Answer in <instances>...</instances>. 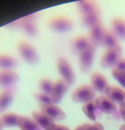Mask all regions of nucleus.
<instances>
[{"mask_svg": "<svg viewBox=\"0 0 125 130\" xmlns=\"http://www.w3.org/2000/svg\"><path fill=\"white\" fill-rule=\"evenodd\" d=\"M7 26L23 31L25 35L29 37H33L38 33V27L35 21V14H32L8 24Z\"/></svg>", "mask_w": 125, "mask_h": 130, "instance_id": "obj_1", "label": "nucleus"}, {"mask_svg": "<svg viewBox=\"0 0 125 130\" xmlns=\"http://www.w3.org/2000/svg\"><path fill=\"white\" fill-rule=\"evenodd\" d=\"M17 50L21 59L30 65L36 64L39 60V56L34 47L29 42L21 40L17 44Z\"/></svg>", "mask_w": 125, "mask_h": 130, "instance_id": "obj_2", "label": "nucleus"}, {"mask_svg": "<svg viewBox=\"0 0 125 130\" xmlns=\"http://www.w3.org/2000/svg\"><path fill=\"white\" fill-rule=\"evenodd\" d=\"M49 28L57 32H65L70 30L73 26L72 20L68 17L57 15L50 17L47 22Z\"/></svg>", "mask_w": 125, "mask_h": 130, "instance_id": "obj_3", "label": "nucleus"}, {"mask_svg": "<svg viewBox=\"0 0 125 130\" xmlns=\"http://www.w3.org/2000/svg\"><path fill=\"white\" fill-rule=\"evenodd\" d=\"M96 91L89 84H82L75 88L71 92V98L76 103H86L93 101Z\"/></svg>", "mask_w": 125, "mask_h": 130, "instance_id": "obj_4", "label": "nucleus"}, {"mask_svg": "<svg viewBox=\"0 0 125 130\" xmlns=\"http://www.w3.org/2000/svg\"><path fill=\"white\" fill-rule=\"evenodd\" d=\"M122 48L121 45L112 48L106 49L101 56L100 65L103 69L113 68L117 62L121 58Z\"/></svg>", "mask_w": 125, "mask_h": 130, "instance_id": "obj_5", "label": "nucleus"}, {"mask_svg": "<svg viewBox=\"0 0 125 130\" xmlns=\"http://www.w3.org/2000/svg\"><path fill=\"white\" fill-rule=\"evenodd\" d=\"M56 67L61 78L68 84H72L75 80L73 70L68 60L63 56H59L56 60Z\"/></svg>", "mask_w": 125, "mask_h": 130, "instance_id": "obj_6", "label": "nucleus"}, {"mask_svg": "<svg viewBox=\"0 0 125 130\" xmlns=\"http://www.w3.org/2000/svg\"><path fill=\"white\" fill-rule=\"evenodd\" d=\"M95 51V47L91 45L78 55V66L82 73H87L90 70L94 58Z\"/></svg>", "mask_w": 125, "mask_h": 130, "instance_id": "obj_7", "label": "nucleus"}, {"mask_svg": "<svg viewBox=\"0 0 125 130\" xmlns=\"http://www.w3.org/2000/svg\"><path fill=\"white\" fill-rule=\"evenodd\" d=\"M69 85L61 78H59L54 82L52 90L50 94L53 104H58L62 100L68 89Z\"/></svg>", "mask_w": 125, "mask_h": 130, "instance_id": "obj_8", "label": "nucleus"}, {"mask_svg": "<svg viewBox=\"0 0 125 130\" xmlns=\"http://www.w3.org/2000/svg\"><path fill=\"white\" fill-rule=\"evenodd\" d=\"M39 107L40 112L53 120L60 121L66 118L64 111L54 104H39Z\"/></svg>", "mask_w": 125, "mask_h": 130, "instance_id": "obj_9", "label": "nucleus"}, {"mask_svg": "<svg viewBox=\"0 0 125 130\" xmlns=\"http://www.w3.org/2000/svg\"><path fill=\"white\" fill-rule=\"evenodd\" d=\"M19 79V74L13 69H0V87L14 86Z\"/></svg>", "mask_w": 125, "mask_h": 130, "instance_id": "obj_10", "label": "nucleus"}, {"mask_svg": "<svg viewBox=\"0 0 125 130\" xmlns=\"http://www.w3.org/2000/svg\"><path fill=\"white\" fill-rule=\"evenodd\" d=\"M105 29L106 28L101 21L89 28L88 37L91 44L95 47L101 46L102 39Z\"/></svg>", "mask_w": 125, "mask_h": 130, "instance_id": "obj_11", "label": "nucleus"}, {"mask_svg": "<svg viewBox=\"0 0 125 130\" xmlns=\"http://www.w3.org/2000/svg\"><path fill=\"white\" fill-rule=\"evenodd\" d=\"M91 86L95 90L101 93H104L109 86L106 78L98 72H93L90 76Z\"/></svg>", "mask_w": 125, "mask_h": 130, "instance_id": "obj_12", "label": "nucleus"}, {"mask_svg": "<svg viewBox=\"0 0 125 130\" xmlns=\"http://www.w3.org/2000/svg\"><path fill=\"white\" fill-rule=\"evenodd\" d=\"M31 116L34 122L44 130H53L56 126L54 120L40 111H33Z\"/></svg>", "mask_w": 125, "mask_h": 130, "instance_id": "obj_13", "label": "nucleus"}, {"mask_svg": "<svg viewBox=\"0 0 125 130\" xmlns=\"http://www.w3.org/2000/svg\"><path fill=\"white\" fill-rule=\"evenodd\" d=\"M92 45L88 36L79 35L72 39L70 44V48L72 52L78 55L81 52Z\"/></svg>", "mask_w": 125, "mask_h": 130, "instance_id": "obj_14", "label": "nucleus"}, {"mask_svg": "<svg viewBox=\"0 0 125 130\" xmlns=\"http://www.w3.org/2000/svg\"><path fill=\"white\" fill-rule=\"evenodd\" d=\"M15 86L3 88L0 91V113L4 111L12 102L16 93Z\"/></svg>", "mask_w": 125, "mask_h": 130, "instance_id": "obj_15", "label": "nucleus"}, {"mask_svg": "<svg viewBox=\"0 0 125 130\" xmlns=\"http://www.w3.org/2000/svg\"><path fill=\"white\" fill-rule=\"evenodd\" d=\"M105 94L106 97L115 104L120 105L125 103V91L119 87L109 85Z\"/></svg>", "mask_w": 125, "mask_h": 130, "instance_id": "obj_16", "label": "nucleus"}, {"mask_svg": "<svg viewBox=\"0 0 125 130\" xmlns=\"http://www.w3.org/2000/svg\"><path fill=\"white\" fill-rule=\"evenodd\" d=\"M99 109L106 114H112L117 109L115 103L109 100L105 95H99L94 100Z\"/></svg>", "mask_w": 125, "mask_h": 130, "instance_id": "obj_17", "label": "nucleus"}, {"mask_svg": "<svg viewBox=\"0 0 125 130\" xmlns=\"http://www.w3.org/2000/svg\"><path fill=\"white\" fill-rule=\"evenodd\" d=\"M111 31L118 39L125 41V20L121 17L114 18L111 22Z\"/></svg>", "mask_w": 125, "mask_h": 130, "instance_id": "obj_18", "label": "nucleus"}, {"mask_svg": "<svg viewBox=\"0 0 125 130\" xmlns=\"http://www.w3.org/2000/svg\"><path fill=\"white\" fill-rule=\"evenodd\" d=\"M77 11L80 16L100 10L98 5L92 1H80L76 2Z\"/></svg>", "mask_w": 125, "mask_h": 130, "instance_id": "obj_19", "label": "nucleus"}, {"mask_svg": "<svg viewBox=\"0 0 125 130\" xmlns=\"http://www.w3.org/2000/svg\"><path fill=\"white\" fill-rule=\"evenodd\" d=\"M100 10L88 13L80 17V23L84 27L91 28L92 26L100 21Z\"/></svg>", "mask_w": 125, "mask_h": 130, "instance_id": "obj_20", "label": "nucleus"}, {"mask_svg": "<svg viewBox=\"0 0 125 130\" xmlns=\"http://www.w3.org/2000/svg\"><path fill=\"white\" fill-rule=\"evenodd\" d=\"M118 39L113 33L111 30L106 29L103 34L101 46L106 49L114 48L120 46Z\"/></svg>", "mask_w": 125, "mask_h": 130, "instance_id": "obj_21", "label": "nucleus"}, {"mask_svg": "<svg viewBox=\"0 0 125 130\" xmlns=\"http://www.w3.org/2000/svg\"><path fill=\"white\" fill-rule=\"evenodd\" d=\"M18 63V60L14 56L0 53V69H13L17 67Z\"/></svg>", "mask_w": 125, "mask_h": 130, "instance_id": "obj_22", "label": "nucleus"}, {"mask_svg": "<svg viewBox=\"0 0 125 130\" xmlns=\"http://www.w3.org/2000/svg\"><path fill=\"white\" fill-rule=\"evenodd\" d=\"M82 110L86 116L93 121L96 120V114H98L99 112H102L97 106L94 100L85 103L82 106Z\"/></svg>", "mask_w": 125, "mask_h": 130, "instance_id": "obj_23", "label": "nucleus"}, {"mask_svg": "<svg viewBox=\"0 0 125 130\" xmlns=\"http://www.w3.org/2000/svg\"><path fill=\"white\" fill-rule=\"evenodd\" d=\"M17 125L21 130H41L34 121L27 116L19 115Z\"/></svg>", "mask_w": 125, "mask_h": 130, "instance_id": "obj_24", "label": "nucleus"}, {"mask_svg": "<svg viewBox=\"0 0 125 130\" xmlns=\"http://www.w3.org/2000/svg\"><path fill=\"white\" fill-rule=\"evenodd\" d=\"M19 115L14 113H7L0 117V123L2 126L12 127L17 125Z\"/></svg>", "mask_w": 125, "mask_h": 130, "instance_id": "obj_25", "label": "nucleus"}, {"mask_svg": "<svg viewBox=\"0 0 125 130\" xmlns=\"http://www.w3.org/2000/svg\"><path fill=\"white\" fill-rule=\"evenodd\" d=\"M53 83L54 82L48 78H41L39 80L37 85L39 91L50 95L52 90Z\"/></svg>", "mask_w": 125, "mask_h": 130, "instance_id": "obj_26", "label": "nucleus"}, {"mask_svg": "<svg viewBox=\"0 0 125 130\" xmlns=\"http://www.w3.org/2000/svg\"><path fill=\"white\" fill-rule=\"evenodd\" d=\"M34 99L39 103V104H46L52 103L50 94L41 92H34L33 94Z\"/></svg>", "mask_w": 125, "mask_h": 130, "instance_id": "obj_27", "label": "nucleus"}, {"mask_svg": "<svg viewBox=\"0 0 125 130\" xmlns=\"http://www.w3.org/2000/svg\"><path fill=\"white\" fill-rule=\"evenodd\" d=\"M111 74L113 77L117 80L124 88H125V77L123 75L122 73L115 69H112L111 70Z\"/></svg>", "mask_w": 125, "mask_h": 130, "instance_id": "obj_28", "label": "nucleus"}, {"mask_svg": "<svg viewBox=\"0 0 125 130\" xmlns=\"http://www.w3.org/2000/svg\"><path fill=\"white\" fill-rule=\"evenodd\" d=\"M112 69H115L119 71H125V58H120Z\"/></svg>", "mask_w": 125, "mask_h": 130, "instance_id": "obj_29", "label": "nucleus"}, {"mask_svg": "<svg viewBox=\"0 0 125 130\" xmlns=\"http://www.w3.org/2000/svg\"><path fill=\"white\" fill-rule=\"evenodd\" d=\"M88 130H104V127L101 123L97 122L91 125Z\"/></svg>", "mask_w": 125, "mask_h": 130, "instance_id": "obj_30", "label": "nucleus"}, {"mask_svg": "<svg viewBox=\"0 0 125 130\" xmlns=\"http://www.w3.org/2000/svg\"><path fill=\"white\" fill-rule=\"evenodd\" d=\"M119 111L122 119L125 122V103L119 105Z\"/></svg>", "mask_w": 125, "mask_h": 130, "instance_id": "obj_31", "label": "nucleus"}, {"mask_svg": "<svg viewBox=\"0 0 125 130\" xmlns=\"http://www.w3.org/2000/svg\"><path fill=\"white\" fill-rule=\"evenodd\" d=\"M90 126L91 125L90 124L85 123L78 126L74 130H88Z\"/></svg>", "mask_w": 125, "mask_h": 130, "instance_id": "obj_32", "label": "nucleus"}, {"mask_svg": "<svg viewBox=\"0 0 125 130\" xmlns=\"http://www.w3.org/2000/svg\"><path fill=\"white\" fill-rule=\"evenodd\" d=\"M53 130H70L68 128L63 125H56V126Z\"/></svg>", "mask_w": 125, "mask_h": 130, "instance_id": "obj_33", "label": "nucleus"}, {"mask_svg": "<svg viewBox=\"0 0 125 130\" xmlns=\"http://www.w3.org/2000/svg\"><path fill=\"white\" fill-rule=\"evenodd\" d=\"M119 130H125V124H122L120 126L119 128Z\"/></svg>", "mask_w": 125, "mask_h": 130, "instance_id": "obj_34", "label": "nucleus"}, {"mask_svg": "<svg viewBox=\"0 0 125 130\" xmlns=\"http://www.w3.org/2000/svg\"><path fill=\"white\" fill-rule=\"evenodd\" d=\"M121 73H122V74H123V75L125 77V71H120Z\"/></svg>", "mask_w": 125, "mask_h": 130, "instance_id": "obj_35", "label": "nucleus"}, {"mask_svg": "<svg viewBox=\"0 0 125 130\" xmlns=\"http://www.w3.org/2000/svg\"><path fill=\"white\" fill-rule=\"evenodd\" d=\"M2 128H3V126H2V125L0 123V130H2Z\"/></svg>", "mask_w": 125, "mask_h": 130, "instance_id": "obj_36", "label": "nucleus"}]
</instances>
